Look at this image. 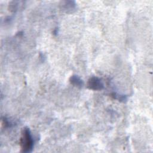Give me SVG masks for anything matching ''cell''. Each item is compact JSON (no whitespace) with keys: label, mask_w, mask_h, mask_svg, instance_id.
<instances>
[{"label":"cell","mask_w":153,"mask_h":153,"mask_svg":"<svg viewBox=\"0 0 153 153\" xmlns=\"http://www.w3.org/2000/svg\"><path fill=\"white\" fill-rule=\"evenodd\" d=\"M34 145V140L30 129L26 127L23 128L20 139V146L22 151L30 152L32 151Z\"/></svg>","instance_id":"obj_1"},{"label":"cell","mask_w":153,"mask_h":153,"mask_svg":"<svg viewBox=\"0 0 153 153\" xmlns=\"http://www.w3.org/2000/svg\"><path fill=\"white\" fill-rule=\"evenodd\" d=\"M88 88L96 91H100L104 88V84L102 80L97 76L90 77L87 82Z\"/></svg>","instance_id":"obj_2"},{"label":"cell","mask_w":153,"mask_h":153,"mask_svg":"<svg viewBox=\"0 0 153 153\" xmlns=\"http://www.w3.org/2000/svg\"><path fill=\"white\" fill-rule=\"evenodd\" d=\"M69 82H71V84L78 88L82 87L84 84L83 80L79 76L76 75H72L69 78Z\"/></svg>","instance_id":"obj_3"},{"label":"cell","mask_w":153,"mask_h":153,"mask_svg":"<svg viewBox=\"0 0 153 153\" xmlns=\"http://www.w3.org/2000/svg\"><path fill=\"white\" fill-rule=\"evenodd\" d=\"M62 6L63 8L66 10H71L75 8V2L72 1H65L62 2Z\"/></svg>","instance_id":"obj_4"},{"label":"cell","mask_w":153,"mask_h":153,"mask_svg":"<svg viewBox=\"0 0 153 153\" xmlns=\"http://www.w3.org/2000/svg\"><path fill=\"white\" fill-rule=\"evenodd\" d=\"M111 95L114 99L118 100L120 102H124L127 100V98L125 95H122L120 94H118L117 93H112Z\"/></svg>","instance_id":"obj_5"}]
</instances>
